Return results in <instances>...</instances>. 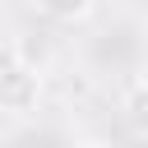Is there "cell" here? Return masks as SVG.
I'll list each match as a JSON object with an SVG mask.
<instances>
[{
    "instance_id": "obj_4",
    "label": "cell",
    "mask_w": 148,
    "mask_h": 148,
    "mask_svg": "<svg viewBox=\"0 0 148 148\" xmlns=\"http://www.w3.org/2000/svg\"><path fill=\"white\" fill-rule=\"evenodd\" d=\"M79 148H116V143H106V139H83Z\"/></svg>"
},
{
    "instance_id": "obj_2",
    "label": "cell",
    "mask_w": 148,
    "mask_h": 148,
    "mask_svg": "<svg viewBox=\"0 0 148 148\" xmlns=\"http://www.w3.org/2000/svg\"><path fill=\"white\" fill-rule=\"evenodd\" d=\"M120 116H125V125H130L139 139H148V79H134V83L125 88Z\"/></svg>"
},
{
    "instance_id": "obj_1",
    "label": "cell",
    "mask_w": 148,
    "mask_h": 148,
    "mask_svg": "<svg viewBox=\"0 0 148 148\" xmlns=\"http://www.w3.org/2000/svg\"><path fill=\"white\" fill-rule=\"evenodd\" d=\"M37 106H42V74L18 65V60H5L0 65V116L23 120Z\"/></svg>"
},
{
    "instance_id": "obj_3",
    "label": "cell",
    "mask_w": 148,
    "mask_h": 148,
    "mask_svg": "<svg viewBox=\"0 0 148 148\" xmlns=\"http://www.w3.org/2000/svg\"><path fill=\"white\" fill-rule=\"evenodd\" d=\"M37 14H46V18H56V23H83V18H92L97 9H92L88 0H79V5H60V0H42V5H37Z\"/></svg>"
}]
</instances>
